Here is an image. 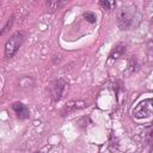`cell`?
I'll list each match as a JSON object with an SVG mask.
<instances>
[{"label": "cell", "mask_w": 153, "mask_h": 153, "mask_svg": "<svg viewBox=\"0 0 153 153\" xmlns=\"http://www.w3.org/2000/svg\"><path fill=\"white\" fill-rule=\"evenodd\" d=\"M80 103H82V102H80V100H72V102L67 103V104L63 106V109H62V115H63V116L69 115V114L74 112L76 109L82 108V106H78V104H80Z\"/></svg>", "instance_id": "obj_6"}, {"label": "cell", "mask_w": 153, "mask_h": 153, "mask_svg": "<svg viewBox=\"0 0 153 153\" xmlns=\"http://www.w3.org/2000/svg\"><path fill=\"white\" fill-rule=\"evenodd\" d=\"M25 39V35L23 32H16L13 33L6 42L5 44V56L11 59L16 55V53L19 50V48L22 47L23 42Z\"/></svg>", "instance_id": "obj_2"}, {"label": "cell", "mask_w": 153, "mask_h": 153, "mask_svg": "<svg viewBox=\"0 0 153 153\" xmlns=\"http://www.w3.org/2000/svg\"><path fill=\"white\" fill-rule=\"evenodd\" d=\"M12 109H13L16 116H17L19 120H25V118H29V116H30L29 108H27L26 105H24L23 103H20V102L13 103Z\"/></svg>", "instance_id": "obj_5"}, {"label": "cell", "mask_w": 153, "mask_h": 153, "mask_svg": "<svg viewBox=\"0 0 153 153\" xmlns=\"http://www.w3.org/2000/svg\"><path fill=\"white\" fill-rule=\"evenodd\" d=\"M66 87H67V84L62 79L53 81L49 85V93H50L51 100L53 102H59L61 99V97L63 96V93L66 91Z\"/></svg>", "instance_id": "obj_4"}, {"label": "cell", "mask_w": 153, "mask_h": 153, "mask_svg": "<svg viewBox=\"0 0 153 153\" xmlns=\"http://www.w3.org/2000/svg\"><path fill=\"white\" fill-rule=\"evenodd\" d=\"M124 48L122 47V45H117V47H115V49H112V51H111V54H110V57L111 59H117L120 55H122L123 53H124Z\"/></svg>", "instance_id": "obj_7"}, {"label": "cell", "mask_w": 153, "mask_h": 153, "mask_svg": "<svg viewBox=\"0 0 153 153\" xmlns=\"http://www.w3.org/2000/svg\"><path fill=\"white\" fill-rule=\"evenodd\" d=\"M99 5L102 7H104L105 10H111V7L115 5V2H109V1H100Z\"/></svg>", "instance_id": "obj_9"}, {"label": "cell", "mask_w": 153, "mask_h": 153, "mask_svg": "<svg viewBox=\"0 0 153 153\" xmlns=\"http://www.w3.org/2000/svg\"><path fill=\"white\" fill-rule=\"evenodd\" d=\"M140 23V14L135 10V7H126L121 11L118 16V24L122 27V30H130L133 27H136Z\"/></svg>", "instance_id": "obj_1"}, {"label": "cell", "mask_w": 153, "mask_h": 153, "mask_svg": "<svg viewBox=\"0 0 153 153\" xmlns=\"http://www.w3.org/2000/svg\"><path fill=\"white\" fill-rule=\"evenodd\" d=\"M84 17H85L86 20L90 22V23H96V20H97L96 14L92 13V12H86V13H84Z\"/></svg>", "instance_id": "obj_8"}, {"label": "cell", "mask_w": 153, "mask_h": 153, "mask_svg": "<svg viewBox=\"0 0 153 153\" xmlns=\"http://www.w3.org/2000/svg\"><path fill=\"white\" fill-rule=\"evenodd\" d=\"M153 112V103L151 98L143 99L140 102L133 110V115L135 118H147Z\"/></svg>", "instance_id": "obj_3"}]
</instances>
